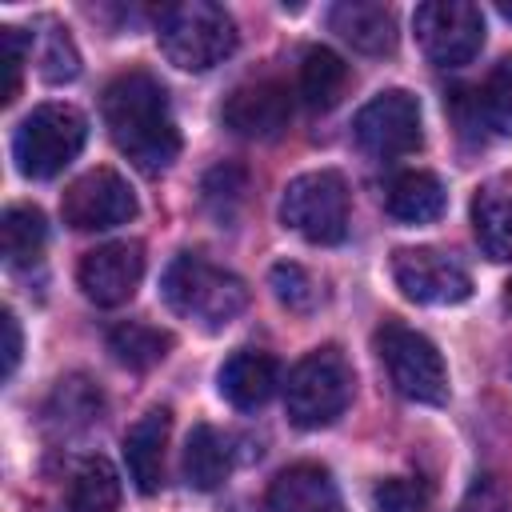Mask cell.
Masks as SVG:
<instances>
[{
	"label": "cell",
	"mask_w": 512,
	"mask_h": 512,
	"mask_svg": "<svg viewBox=\"0 0 512 512\" xmlns=\"http://www.w3.org/2000/svg\"><path fill=\"white\" fill-rule=\"evenodd\" d=\"M100 112H104L112 144L140 172H164L180 156V128H176L168 92L152 72L144 68L120 72L104 88Z\"/></svg>",
	"instance_id": "1"
},
{
	"label": "cell",
	"mask_w": 512,
	"mask_h": 512,
	"mask_svg": "<svg viewBox=\"0 0 512 512\" xmlns=\"http://www.w3.org/2000/svg\"><path fill=\"white\" fill-rule=\"evenodd\" d=\"M160 296H164V304L180 320L196 324L200 332H220V328H228L248 308L244 280L236 272H228V268L196 256V252H180L164 268Z\"/></svg>",
	"instance_id": "2"
},
{
	"label": "cell",
	"mask_w": 512,
	"mask_h": 512,
	"mask_svg": "<svg viewBox=\"0 0 512 512\" xmlns=\"http://www.w3.org/2000/svg\"><path fill=\"white\" fill-rule=\"evenodd\" d=\"M156 40L168 64L184 72H208L236 52V24L212 0H180L160 12Z\"/></svg>",
	"instance_id": "3"
},
{
	"label": "cell",
	"mask_w": 512,
	"mask_h": 512,
	"mask_svg": "<svg viewBox=\"0 0 512 512\" xmlns=\"http://www.w3.org/2000/svg\"><path fill=\"white\" fill-rule=\"evenodd\" d=\"M84 140H88V120H84L80 108H72V104H36L12 136V160H16L20 176L52 180L56 172H64L80 156Z\"/></svg>",
	"instance_id": "4"
},
{
	"label": "cell",
	"mask_w": 512,
	"mask_h": 512,
	"mask_svg": "<svg viewBox=\"0 0 512 512\" xmlns=\"http://www.w3.org/2000/svg\"><path fill=\"white\" fill-rule=\"evenodd\" d=\"M352 364L340 348H316L308 352L292 372H288V384H284V408H288V420L304 432L312 428H328L336 416H344L348 400H352Z\"/></svg>",
	"instance_id": "5"
},
{
	"label": "cell",
	"mask_w": 512,
	"mask_h": 512,
	"mask_svg": "<svg viewBox=\"0 0 512 512\" xmlns=\"http://www.w3.org/2000/svg\"><path fill=\"white\" fill-rule=\"evenodd\" d=\"M376 356L388 368V380L404 400H416V404H444L448 400L444 356L424 332H416L400 320H384L376 328Z\"/></svg>",
	"instance_id": "6"
},
{
	"label": "cell",
	"mask_w": 512,
	"mask_h": 512,
	"mask_svg": "<svg viewBox=\"0 0 512 512\" xmlns=\"http://www.w3.org/2000/svg\"><path fill=\"white\" fill-rule=\"evenodd\" d=\"M280 220L308 244H340L348 232V184L340 172L320 168L288 180L280 196Z\"/></svg>",
	"instance_id": "7"
},
{
	"label": "cell",
	"mask_w": 512,
	"mask_h": 512,
	"mask_svg": "<svg viewBox=\"0 0 512 512\" xmlns=\"http://www.w3.org/2000/svg\"><path fill=\"white\" fill-rule=\"evenodd\" d=\"M420 52L436 68H464L484 48V16L464 0H428L412 16Z\"/></svg>",
	"instance_id": "8"
},
{
	"label": "cell",
	"mask_w": 512,
	"mask_h": 512,
	"mask_svg": "<svg viewBox=\"0 0 512 512\" xmlns=\"http://www.w3.org/2000/svg\"><path fill=\"white\" fill-rule=\"evenodd\" d=\"M352 132L360 140L364 152L380 156V160H392V156H408L420 148L424 140V128H420V100L404 88H388L380 96H372L356 120H352Z\"/></svg>",
	"instance_id": "9"
},
{
	"label": "cell",
	"mask_w": 512,
	"mask_h": 512,
	"mask_svg": "<svg viewBox=\"0 0 512 512\" xmlns=\"http://www.w3.org/2000/svg\"><path fill=\"white\" fill-rule=\"evenodd\" d=\"M60 216L76 232H104V228L128 224L136 216V196L120 172L92 168L68 184V192L60 200Z\"/></svg>",
	"instance_id": "10"
},
{
	"label": "cell",
	"mask_w": 512,
	"mask_h": 512,
	"mask_svg": "<svg viewBox=\"0 0 512 512\" xmlns=\"http://www.w3.org/2000/svg\"><path fill=\"white\" fill-rule=\"evenodd\" d=\"M392 280L416 304H460L472 296V276L464 264L436 248H396Z\"/></svg>",
	"instance_id": "11"
},
{
	"label": "cell",
	"mask_w": 512,
	"mask_h": 512,
	"mask_svg": "<svg viewBox=\"0 0 512 512\" xmlns=\"http://www.w3.org/2000/svg\"><path fill=\"white\" fill-rule=\"evenodd\" d=\"M220 120L228 132L244 140H276L292 120V92L276 76L244 80L224 96Z\"/></svg>",
	"instance_id": "12"
},
{
	"label": "cell",
	"mask_w": 512,
	"mask_h": 512,
	"mask_svg": "<svg viewBox=\"0 0 512 512\" xmlns=\"http://www.w3.org/2000/svg\"><path fill=\"white\" fill-rule=\"evenodd\" d=\"M140 276H144V248L136 240L100 244V248L84 252V260L76 268V280H80L84 296L100 308L128 304L140 288Z\"/></svg>",
	"instance_id": "13"
},
{
	"label": "cell",
	"mask_w": 512,
	"mask_h": 512,
	"mask_svg": "<svg viewBox=\"0 0 512 512\" xmlns=\"http://www.w3.org/2000/svg\"><path fill=\"white\" fill-rule=\"evenodd\" d=\"M168 432H172V412L168 408H152L124 436V464H128V476H132L136 492H144V496H156L160 484H164Z\"/></svg>",
	"instance_id": "14"
},
{
	"label": "cell",
	"mask_w": 512,
	"mask_h": 512,
	"mask_svg": "<svg viewBox=\"0 0 512 512\" xmlns=\"http://www.w3.org/2000/svg\"><path fill=\"white\" fill-rule=\"evenodd\" d=\"M276 384H280V364L268 352H252V348L232 352L220 364V372H216L220 396L232 408H240V412H252L260 404H268V396L276 392Z\"/></svg>",
	"instance_id": "15"
},
{
	"label": "cell",
	"mask_w": 512,
	"mask_h": 512,
	"mask_svg": "<svg viewBox=\"0 0 512 512\" xmlns=\"http://www.w3.org/2000/svg\"><path fill=\"white\" fill-rule=\"evenodd\" d=\"M332 32L364 56H388L396 48V16L372 0H344L328 12Z\"/></svg>",
	"instance_id": "16"
},
{
	"label": "cell",
	"mask_w": 512,
	"mask_h": 512,
	"mask_svg": "<svg viewBox=\"0 0 512 512\" xmlns=\"http://www.w3.org/2000/svg\"><path fill=\"white\" fill-rule=\"evenodd\" d=\"M472 232L488 260H512V176H492L476 188Z\"/></svg>",
	"instance_id": "17"
},
{
	"label": "cell",
	"mask_w": 512,
	"mask_h": 512,
	"mask_svg": "<svg viewBox=\"0 0 512 512\" xmlns=\"http://www.w3.org/2000/svg\"><path fill=\"white\" fill-rule=\"evenodd\" d=\"M272 512H344L340 492L320 464H292L268 488Z\"/></svg>",
	"instance_id": "18"
},
{
	"label": "cell",
	"mask_w": 512,
	"mask_h": 512,
	"mask_svg": "<svg viewBox=\"0 0 512 512\" xmlns=\"http://www.w3.org/2000/svg\"><path fill=\"white\" fill-rule=\"evenodd\" d=\"M228 472H232L228 436L216 432L212 424H196L188 432V444H184V480H188V488L212 492L228 480Z\"/></svg>",
	"instance_id": "19"
},
{
	"label": "cell",
	"mask_w": 512,
	"mask_h": 512,
	"mask_svg": "<svg viewBox=\"0 0 512 512\" xmlns=\"http://www.w3.org/2000/svg\"><path fill=\"white\" fill-rule=\"evenodd\" d=\"M444 204H448V192L436 172L416 168V172L396 176L388 188V216L400 224H428L444 212Z\"/></svg>",
	"instance_id": "20"
},
{
	"label": "cell",
	"mask_w": 512,
	"mask_h": 512,
	"mask_svg": "<svg viewBox=\"0 0 512 512\" xmlns=\"http://www.w3.org/2000/svg\"><path fill=\"white\" fill-rule=\"evenodd\" d=\"M120 504V476L104 456H88L60 500V512H116Z\"/></svg>",
	"instance_id": "21"
},
{
	"label": "cell",
	"mask_w": 512,
	"mask_h": 512,
	"mask_svg": "<svg viewBox=\"0 0 512 512\" xmlns=\"http://www.w3.org/2000/svg\"><path fill=\"white\" fill-rule=\"evenodd\" d=\"M348 88V64L332 48H308L300 64V96L312 112H328L340 104Z\"/></svg>",
	"instance_id": "22"
},
{
	"label": "cell",
	"mask_w": 512,
	"mask_h": 512,
	"mask_svg": "<svg viewBox=\"0 0 512 512\" xmlns=\"http://www.w3.org/2000/svg\"><path fill=\"white\" fill-rule=\"evenodd\" d=\"M44 240H48V224H44V212H40V208H32V204H12V208H4L0 244H4L8 268L36 264L40 252H44Z\"/></svg>",
	"instance_id": "23"
},
{
	"label": "cell",
	"mask_w": 512,
	"mask_h": 512,
	"mask_svg": "<svg viewBox=\"0 0 512 512\" xmlns=\"http://www.w3.org/2000/svg\"><path fill=\"white\" fill-rule=\"evenodd\" d=\"M168 348H172V336L144 324V320H120V324L108 328V352L132 372H144V368L160 364L168 356Z\"/></svg>",
	"instance_id": "24"
},
{
	"label": "cell",
	"mask_w": 512,
	"mask_h": 512,
	"mask_svg": "<svg viewBox=\"0 0 512 512\" xmlns=\"http://www.w3.org/2000/svg\"><path fill=\"white\" fill-rule=\"evenodd\" d=\"M472 108L476 120H484L496 136H512V56H504L488 72V80L472 96Z\"/></svg>",
	"instance_id": "25"
},
{
	"label": "cell",
	"mask_w": 512,
	"mask_h": 512,
	"mask_svg": "<svg viewBox=\"0 0 512 512\" xmlns=\"http://www.w3.org/2000/svg\"><path fill=\"white\" fill-rule=\"evenodd\" d=\"M76 72H80V52H76L68 28L48 24V32L40 40V76L48 84H64V80H76Z\"/></svg>",
	"instance_id": "26"
},
{
	"label": "cell",
	"mask_w": 512,
	"mask_h": 512,
	"mask_svg": "<svg viewBox=\"0 0 512 512\" xmlns=\"http://www.w3.org/2000/svg\"><path fill=\"white\" fill-rule=\"evenodd\" d=\"M96 412H100V392L88 380H60V388L52 396V408H48L52 420L84 428V424H92Z\"/></svg>",
	"instance_id": "27"
},
{
	"label": "cell",
	"mask_w": 512,
	"mask_h": 512,
	"mask_svg": "<svg viewBox=\"0 0 512 512\" xmlns=\"http://www.w3.org/2000/svg\"><path fill=\"white\" fill-rule=\"evenodd\" d=\"M428 500L432 492L416 476H388L372 488V512H424Z\"/></svg>",
	"instance_id": "28"
},
{
	"label": "cell",
	"mask_w": 512,
	"mask_h": 512,
	"mask_svg": "<svg viewBox=\"0 0 512 512\" xmlns=\"http://www.w3.org/2000/svg\"><path fill=\"white\" fill-rule=\"evenodd\" d=\"M268 280H272L276 300H280L288 312H312V308H316V300H320L316 280H312V276H308L300 264H292V260L276 264V268L268 272Z\"/></svg>",
	"instance_id": "29"
},
{
	"label": "cell",
	"mask_w": 512,
	"mask_h": 512,
	"mask_svg": "<svg viewBox=\"0 0 512 512\" xmlns=\"http://www.w3.org/2000/svg\"><path fill=\"white\" fill-rule=\"evenodd\" d=\"M28 48H32V36H28V32H20V28H12V24L0 28V60H4V92H0V100H4V104H12L16 92H20V76H24Z\"/></svg>",
	"instance_id": "30"
},
{
	"label": "cell",
	"mask_w": 512,
	"mask_h": 512,
	"mask_svg": "<svg viewBox=\"0 0 512 512\" xmlns=\"http://www.w3.org/2000/svg\"><path fill=\"white\" fill-rule=\"evenodd\" d=\"M240 196H244V172H240V168L220 164V168L208 172V180H204V200H208V208H212L220 220L232 216V204H240Z\"/></svg>",
	"instance_id": "31"
},
{
	"label": "cell",
	"mask_w": 512,
	"mask_h": 512,
	"mask_svg": "<svg viewBox=\"0 0 512 512\" xmlns=\"http://www.w3.org/2000/svg\"><path fill=\"white\" fill-rule=\"evenodd\" d=\"M464 512H508V500H504L500 484L484 476V480H480V484L468 492V500H464Z\"/></svg>",
	"instance_id": "32"
},
{
	"label": "cell",
	"mask_w": 512,
	"mask_h": 512,
	"mask_svg": "<svg viewBox=\"0 0 512 512\" xmlns=\"http://www.w3.org/2000/svg\"><path fill=\"white\" fill-rule=\"evenodd\" d=\"M20 324H16V316L12 312H4V376H12L16 372V364H20Z\"/></svg>",
	"instance_id": "33"
},
{
	"label": "cell",
	"mask_w": 512,
	"mask_h": 512,
	"mask_svg": "<svg viewBox=\"0 0 512 512\" xmlns=\"http://www.w3.org/2000/svg\"><path fill=\"white\" fill-rule=\"evenodd\" d=\"M500 16H504V20H512V4H500Z\"/></svg>",
	"instance_id": "34"
}]
</instances>
